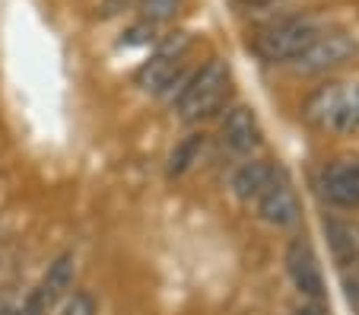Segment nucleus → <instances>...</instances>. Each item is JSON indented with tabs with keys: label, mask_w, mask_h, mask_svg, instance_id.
Segmentation results:
<instances>
[{
	"label": "nucleus",
	"mask_w": 359,
	"mask_h": 315,
	"mask_svg": "<svg viewBox=\"0 0 359 315\" xmlns=\"http://www.w3.org/2000/svg\"><path fill=\"white\" fill-rule=\"evenodd\" d=\"M283 264H286V274H290L292 287L302 293V300H309V302L327 300L325 271H321V261H318V255H315V248L309 239H292L290 246H286Z\"/></svg>",
	"instance_id": "0eeeda50"
},
{
	"label": "nucleus",
	"mask_w": 359,
	"mask_h": 315,
	"mask_svg": "<svg viewBox=\"0 0 359 315\" xmlns=\"http://www.w3.org/2000/svg\"><path fill=\"white\" fill-rule=\"evenodd\" d=\"M318 198L334 210H359V159H334L318 172Z\"/></svg>",
	"instance_id": "6e6552de"
},
{
	"label": "nucleus",
	"mask_w": 359,
	"mask_h": 315,
	"mask_svg": "<svg viewBox=\"0 0 359 315\" xmlns=\"http://www.w3.org/2000/svg\"><path fill=\"white\" fill-rule=\"evenodd\" d=\"M191 48H194V39L188 32L165 35L156 48H153V55L137 67L134 83L143 93H153V96H159L163 102L172 105V99L178 96V89L191 76L188 64H184L191 58Z\"/></svg>",
	"instance_id": "7ed1b4c3"
},
{
	"label": "nucleus",
	"mask_w": 359,
	"mask_h": 315,
	"mask_svg": "<svg viewBox=\"0 0 359 315\" xmlns=\"http://www.w3.org/2000/svg\"><path fill=\"white\" fill-rule=\"evenodd\" d=\"M0 315H16V309H10V306H0Z\"/></svg>",
	"instance_id": "6ab92c4d"
},
{
	"label": "nucleus",
	"mask_w": 359,
	"mask_h": 315,
	"mask_svg": "<svg viewBox=\"0 0 359 315\" xmlns=\"http://www.w3.org/2000/svg\"><path fill=\"white\" fill-rule=\"evenodd\" d=\"M153 29L156 26H149V22H137L134 29H128V35L121 39L124 48H130V45H149L153 41Z\"/></svg>",
	"instance_id": "dca6fc26"
},
{
	"label": "nucleus",
	"mask_w": 359,
	"mask_h": 315,
	"mask_svg": "<svg viewBox=\"0 0 359 315\" xmlns=\"http://www.w3.org/2000/svg\"><path fill=\"white\" fill-rule=\"evenodd\" d=\"M182 7H184V0H137L140 22H149V26L172 22L178 13H182Z\"/></svg>",
	"instance_id": "4468645a"
},
{
	"label": "nucleus",
	"mask_w": 359,
	"mask_h": 315,
	"mask_svg": "<svg viewBox=\"0 0 359 315\" xmlns=\"http://www.w3.org/2000/svg\"><path fill=\"white\" fill-rule=\"evenodd\" d=\"M331 26L334 22L327 20L325 13H312V10L277 16V20L264 22V26L258 29V35L251 39V51L264 64H292Z\"/></svg>",
	"instance_id": "f257e3e1"
},
{
	"label": "nucleus",
	"mask_w": 359,
	"mask_h": 315,
	"mask_svg": "<svg viewBox=\"0 0 359 315\" xmlns=\"http://www.w3.org/2000/svg\"><path fill=\"white\" fill-rule=\"evenodd\" d=\"M290 315H331V312L325 309V302H305V306L292 309Z\"/></svg>",
	"instance_id": "f3484780"
},
{
	"label": "nucleus",
	"mask_w": 359,
	"mask_h": 315,
	"mask_svg": "<svg viewBox=\"0 0 359 315\" xmlns=\"http://www.w3.org/2000/svg\"><path fill=\"white\" fill-rule=\"evenodd\" d=\"M255 210H258V217L264 220V223H271V227H277V229L296 227L299 217H302V204H299V194H296V188L290 185L286 172L255 201Z\"/></svg>",
	"instance_id": "9d476101"
},
{
	"label": "nucleus",
	"mask_w": 359,
	"mask_h": 315,
	"mask_svg": "<svg viewBox=\"0 0 359 315\" xmlns=\"http://www.w3.org/2000/svg\"><path fill=\"white\" fill-rule=\"evenodd\" d=\"M356 55H359L356 32H350V29H344V26H331V29H325L290 67H292V74H299V76H327L337 67L350 64Z\"/></svg>",
	"instance_id": "39448f33"
},
{
	"label": "nucleus",
	"mask_w": 359,
	"mask_h": 315,
	"mask_svg": "<svg viewBox=\"0 0 359 315\" xmlns=\"http://www.w3.org/2000/svg\"><path fill=\"white\" fill-rule=\"evenodd\" d=\"M283 175V166L271 156H245L238 166L229 172V192L242 204H255L267 188Z\"/></svg>",
	"instance_id": "1a4fd4ad"
},
{
	"label": "nucleus",
	"mask_w": 359,
	"mask_h": 315,
	"mask_svg": "<svg viewBox=\"0 0 359 315\" xmlns=\"http://www.w3.org/2000/svg\"><path fill=\"white\" fill-rule=\"evenodd\" d=\"M229 89H232L229 64L223 58H210L207 64L191 70L184 86L178 89V96L172 99V112H175V118L182 124H197L223 109V102L229 99Z\"/></svg>",
	"instance_id": "f03ea898"
},
{
	"label": "nucleus",
	"mask_w": 359,
	"mask_h": 315,
	"mask_svg": "<svg viewBox=\"0 0 359 315\" xmlns=\"http://www.w3.org/2000/svg\"><path fill=\"white\" fill-rule=\"evenodd\" d=\"M61 315H99V302L89 290H70Z\"/></svg>",
	"instance_id": "2eb2a0df"
},
{
	"label": "nucleus",
	"mask_w": 359,
	"mask_h": 315,
	"mask_svg": "<svg viewBox=\"0 0 359 315\" xmlns=\"http://www.w3.org/2000/svg\"><path fill=\"white\" fill-rule=\"evenodd\" d=\"M74 277H76V258L70 252L57 255V258L48 264V271H45V277L39 281V287H35L26 300H32L35 306H41L45 312H51V309H55L57 302L70 293Z\"/></svg>",
	"instance_id": "9b49d317"
},
{
	"label": "nucleus",
	"mask_w": 359,
	"mask_h": 315,
	"mask_svg": "<svg viewBox=\"0 0 359 315\" xmlns=\"http://www.w3.org/2000/svg\"><path fill=\"white\" fill-rule=\"evenodd\" d=\"M219 150L232 159H245V156H255L261 144V124L255 109L245 102H232L229 109L223 112L219 118Z\"/></svg>",
	"instance_id": "423d86ee"
},
{
	"label": "nucleus",
	"mask_w": 359,
	"mask_h": 315,
	"mask_svg": "<svg viewBox=\"0 0 359 315\" xmlns=\"http://www.w3.org/2000/svg\"><path fill=\"white\" fill-rule=\"evenodd\" d=\"M242 10H261V7H273V4H283V0H236Z\"/></svg>",
	"instance_id": "a211bd4d"
},
{
	"label": "nucleus",
	"mask_w": 359,
	"mask_h": 315,
	"mask_svg": "<svg viewBox=\"0 0 359 315\" xmlns=\"http://www.w3.org/2000/svg\"><path fill=\"white\" fill-rule=\"evenodd\" d=\"M302 118L318 130L356 134L359 130V80H325L302 105Z\"/></svg>",
	"instance_id": "20e7f679"
},
{
	"label": "nucleus",
	"mask_w": 359,
	"mask_h": 315,
	"mask_svg": "<svg viewBox=\"0 0 359 315\" xmlns=\"http://www.w3.org/2000/svg\"><path fill=\"white\" fill-rule=\"evenodd\" d=\"M207 144H210V138H207V134H201V130H194V134L182 138V140L175 144V150L169 153V163H165V175H169V178L188 175V172L194 169L197 163H201V156H203V150H207Z\"/></svg>",
	"instance_id": "ddd939ff"
},
{
	"label": "nucleus",
	"mask_w": 359,
	"mask_h": 315,
	"mask_svg": "<svg viewBox=\"0 0 359 315\" xmlns=\"http://www.w3.org/2000/svg\"><path fill=\"white\" fill-rule=\"evenodd\" d=\"M325 239L340 271H350V267L359 264V220L337 217V213L325 217Z\"/></svg>",
	"instance_id": "f8f14e48"
}]
</instances>
